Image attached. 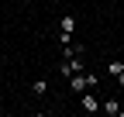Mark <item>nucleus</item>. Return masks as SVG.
Instances as JSON below:
<instances>
[{
  "label": "nucleus",
  "mask_w": 124,
  "mask_h": 117,
  "mask_svg": "<svg viewBox=\"0 0 124 117\" xmlns=\"http://www.w3.org/2000/svg\"><path fill=\"white\" fill-rule=\"evenodd\" d=\"M69 86L76 93H83V90H93L97 86V76H83V72H76V76H69Z\"/></svg>",
  "instance_id": "obj_1"
},
{
  "label": "nucleus",
  "mask_w": 124,
  "mask_h": 117,
  "mask_svg": "<svg viewBox=\"0 0 124 117\" xmlns=\"http://www.w3.org/2000/svg\"><path fill=\"white\" fill-rule=\"evenodd\" d=\"M59 72L69 79V76H76V72H83V62H79L76 55H69V58H62V62H59Z\"/></svg>",
  "instance_id": "obj_2"
},
{
  "label": "nucleus",
  "mask_w": 124,
  "mask_h": 117,
  "mask_svg": "<svg viewBox=\"0 0 124 117\" xmlns=\"http://www.w3.org/2000/svg\"><path fill=\"white\" fill-rule=\"evenodd\" d=\"M79 107H83L86 114H97V110H100V100L93 96V90H83V93H79Z\"/></svg>",
  "instance_id": "obj_3"
},
{
  "label": "nucleus",
  "mask_w": 124,
  "mask_h": 117,
  "mask_svg": "<svg viewBox=\"0 0 124 117\" xmlns=\"http://www.w3.org/2000/svg\"><path fill=\"white\" fill-rule=\"evenodd\" d=\"M107 69H110V76L124 86V62H121V58H110V62H107Z\"/></svg>",
  "instance_id": "obj_4"
},
{
  "label": "nucleus",
  "mask_w": 124,
  "mask_h": 117,
  "mask_svg": "<svg viewBox=\"0 0 124 117\" xmlns=\"http://www.w3.org/2000/svg\"><path fill=\"white\" fill-rule=\"evenodd\" d=\"M100 110H103V114H110V117H117V114H121L117 100H103V103H100Z\"/></svg>",
  "instance_id": "obj_5"
},
{
  "label": "nucleus",
  "mask_w": 124,
  "mask_h": 117,
  "mask_svg": "<svg viewBox=\"0 0 124 117\" xmlns=\"http://www.w3.org/2000/svg\"><path fill=\"white\" fill-rule=\"evenodd\" d=\"M62 31H76V17H72V14H62Z\"/></svg>",
  "instance_id": "obj_6"
},
{
  "label": "nucleus",
  "mask_w": 124,
  "mask_h": 117,
  "mask_svg": "<svg viewBox=\"0 0 124 117\" xmlns=\"http://www.w3.org/2000/svg\"><path fill=\"white\" fill-rule=\"evenodd\" d=\"M31 90H35V96H45V93H48V83H45V79H35Z\"/></svg>",
  "instance_id": "obj_7"
},
{
  "label": "nucleus",
  "mask_w": 124,
  "mask_h": 117,
  "mask_svg": "<svg viewBox=\"0 0 124 117\" xmlns=\"http://www.w3.org/2000/svg\"><path fill=\"white\" fill-rule=\"evenodd\" d=\"M0 79H4V66H0Z\"/></svg>",
  "instance_id": "obj_8"
},
{
  "label": "nucleus",
  "mask_w": 124,
  "mask_h": 117,
  "mask_svg": "<svg viewBox=\"0 0 124 117\" xmlns=\"http://www.w3.org/2000/svg\"><path fill=\"white\" fill-rule=\"evenodd\" d=\"M0 103H4V96H0Z\"/></svg>",
  "instance_id": "obj_9"
}]
</instances>
